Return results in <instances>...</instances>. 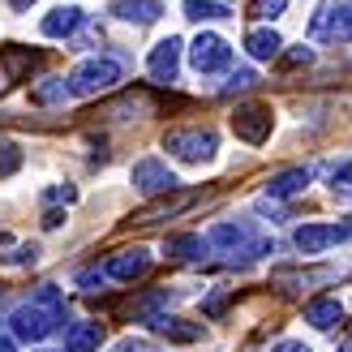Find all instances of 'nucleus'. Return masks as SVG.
Listing matches in <instances>:
<instances>
[{
	"label": "nucleus",
	"mask_w": 352,
	"mask_h": 352,
	"mask_svg": "<svg viewBox=\"0 0 352 352\" xmlns=\"http://www.w3.org/2000/svg\"><path fill=\"white\" fill-rule=\"evenodd\" d=\"M60 327H65V292L56 284H39L26 305H17L9 314L13 340H26V344H39L47 336H56Z\"/></svg>",
	"instance_id": "1"
},
{
	"label": "nucleus",
	"mask_w": 352,
	"mask_h": 352,
	"mask_svg": "<svg viewBox=\"0 0 352 352\" xmlns=\"http://www.w3.org/2000/svg\"><path fill=\"white\" fill-rule=\"evenodd\" d=\"M206 245H210V250H219V254H241V262H254L262 254H275V245L262 241V236H254V228L245 223V219H223V223H215L206 232Z\"/></svg>",
	"instance_id": "2"
},
{
	"label": "nucleus",
	"mask_w": 352,
	"mask_h": 352,
	"mask_svg": "<svg viewBox=\"0 0 352 352\" xmlns=\"http://www.w3.org/2000/svg\"><path fill=\"white\" fill-rule=\"evenodd\" d=\"M116 82H120V65L112 56H91L69 74V95L91 99V95H103V91H116Z\"/></svg>",
	"instance_id": "3"
},
{
	"label": "nucleus",
	"mask_w": 352,
	"mask_h": 352,
	"mask_svg": "<svg viewBox=\"0 0 352 352\" xmlns=\"http://www.w3.org/2000/svg\"><path fill=\"white\" fill-rule=\"evenodd\" d=\"M309 39L318 43H352V0H327L309 17Z\"/></svg>",
	"instance_id": "4"
},
{
	"label": "nucleus",
	"mask_w": 352,
	"mask_h": 352,
	"mask_svg": "<svg viewBox=\"0 0 352 352\" xmlns=\"http://www.w3.org/2000/svg\"><path fill=\"white\" fill-rule=\"evenodd\" d=\"M164 151L176 155L181 164H206V160H215L219 138H215V129H168Z\"/></svg>",
	"instance_id": "5"
},
{
	"label": "nucleus",
	"mask_w": 352,
	"mask_h": 352,
	"mask_svg": "<svg viewBox=\"0 0 352 352\" xmlns=\"http://www.w3.org/2000/svg\"><path fill=\"white\" fill-rule=\"evenodd\" d=\"M271 125H275L271 103H241V108L232 112L236 138H245V142H254V146H262V142L271 138Z\"/></svg>",
	"instance_id": "6"
},
{
	"label": "nucleus",
	"mask_w": 352,
	"mask_h": 352,
	"mask_svg": "<svg viewBox=\"0 0 352 352\" xmlns=\"http://www.w3.org/2000/svg\"><path fill=\"white\" fill-rule=\"evenodd\" d=\"M129 181H133L138 193H146V198H164V193H172L176 185H181V181H176V172L164 160H138L133 172H129Z\"/></svg>",
	"instance_id": "7"
},
{
	"label": "nucleus",
	"mask_w": 352,
	"mask_h": 352,
	"mask_svg": "<svg viewBox=\"0 0 352 352\" xmlns=\"http://www.w3.org/2000/svg\"><path fill=\"white\" fill-rule=\"evenodd\" d=\"M189 65L198 69V74H219V69L232 65V47H228V39H219V34H198V39L189 43Z\"/></svg>",
	"instance_id": "8"
},
{
	"label": "nucleus",
	"mask_w": 352,
	"mask_h": 352,
	"mask_svg": "<svg viewBox=\"0 0 352 352\" xmlns=\"http://www.w3.org/2000/svg\"><path fill=\"white\" fill-rule=\"evenodd\" d=\"M103 271H108V279H116V284H133V279H142L151 271V254L146 250H120L103 262Z\"/></svg>",
	"instance_id": "9"
},
{
	"label": "nucleus",
	"mask_w": 352,
	"mask_h": 352,
	"mask_svg": "<svg viewBox=\"0 0 352 352\" xmlns=\"http://www.w3.org/2000/svg\"><path fill=\"white\" fill-rule=\"evenodd\" d=\"M181 39L176 34H168V39H160L151 47V60H146V69H151V78L155 82H176V69H181Z\"/></svg>",
	"instance_id": "10"
},
{
	"label": "nucleus",
	"mask_w": 352,
	"mask_h": 352,
	"mask_svg": "<svg viewBox=\"0 0 352 352\" xmlns=\"http://www.w3.org/2000/svg\"><path fill=\"white\" fill-rule=\"evenodd\" d=\"M292 245L301 254H322V250H331V245H340V228L336 223H305V228L292 232Z\"/></svg>",
	"instance_id": "11"
},
{
	"label": "nucleus",
	"mask_w": 352,
	"mask_h": 352,
	"mask_svg": "<svg viewBox=\"0 0 352 352\" xmlns=\"http://www.w3.org/2000/svg\"><path fill=\"white\" fill-rule=\"evenodd\" d=\"M151 331L155 336H164L172 344H198L202 340V327L189 322V318H176V314H160V318H151Z\"/></svg>",
	"instance_id": "12"
},
{
	"label": "nucleus",
	"mask_w": 352,
	"mask_h": 352,
	"mask_svg": "<svg viewBox=\"0 0 352 352\" xmlns=\"http://www.w3.org/2000/svg\"><path fill=\"white\" fill-rule=\"evenodd\" d=\"M82 22H86V13L78 9V5H60V9H52L47 17H43V34L47 39H69V34H78L82 30Z\"/></svg>",
	"instance_id": "13"
},
{
	"label": "nucleus",
	"mask_w": 352,
	"mask_h": 352,
	"mask_svg": "<svg viewBox=\"0 0 352 352\" xmlns=\"http://www.w3.org/2000/svg\"><path fill=\"white\" fill-rule=\"evenodd\" d=\"M309 181H314V168H288V172H275L271 181H267V198H275V202L296 198V193H301Z\"/></svg>",
	"instance_id": "14"
},
{
	"label": "nucleus",
	"mask_w": 352,
	"mask_h": 352,
	"mask_svg": "<svg viewBox=\"0 0 352 352\" xmlns=\"http://www.w3.org/2000/svg\"><path fill=\"white\" fill-rule=\"evenodd\" d=\"M305 322L318 327V331H336L344 322V305L336 301V296H314V301L305 305Z\"/></svg>",
	"instance_id": "15"
},
{
	"label": "nucleus",
	"mask_w": 352,
	"mask_h": 352,
	"mask_svg": "<svg viewBox=\"0 0 352 352\" xmlns=\"http://www.w3.org/2000/svg\"><path fill=\"white\" fill-rule=\"evenodd\" d=\"M103 344V322H74L65 327V352H95Z\"/></svg>",
	"instance_id": "16"
},
{
	"label": "nucleus",
	"mask_w": 352,
	"mask_h": 352,
	"mask_svg": "<svg viewBox=\"0 0 352 352\" xmlns=\"http://www.w3.org/2000/svg\"><path fill=\"white\" fill-rule=\"evenodd\" d=\"M206 236H198V232H181V236H168L164 241V254L168 258H181V262H198V258H206Z\"/></svg>",
	"instance_id": "17"
},
{
	"label": "nucleus",
	"mask_w": 352,
	"mask_h": 352,
	"mask_svg": "<svg viewBox=\"0 0 352 352\" xmlns=\"http://www.w3.org/2000/svg\"><path fill=\"white\" fill-rule=\"evenodd\" d=\"M185 206H193V193H176V198H168V193H164L160 202H151V206H142V210H138V215H133V223H155V219L181 215Z\"/></svg>",
	"instance_id": "18"
},
{
	"label": "nucleus",
	"mask_w": 352,
	"mask_h": 352,
	"mask_svg": "<svg viewBox=\"0 0 352 352\" xmlns=\"http://www.w3.org/2000/svg\"><path fill=\"white\" fill-rule=\"evenodd\" d=\"M120 22H138V26H151L155 17H160L164 9H160V0H120V5L112 9Z\"/></svg>",
	"instance_id": "19"
},
{
	"label": "nucleus",
	"mask_w": 352,
	"mask_h": 352,
	"mask_svg": "<svg viewBox=\"0 0 352 352\" xmlns=\"http://www.w3.org/2000/svg\"><path fill=\"white\" fill-rule=\"evenodd\" d=\"M245 47H250L254 60H275L279 47H284V39H279L275 30H250V34H245Z\"/></svg>",
	"instance_id": "20"
},
{
	"label": "nucleus",
	"mask_w": 352,
	"mask_h": 352,
	"mask_svg": "<svg viewBox=\"0 0 352 352\" xmlns=\"http://www.w3.org/2000/svg\"><path fill=\"white\" fill-rule=\"evenodd\" d=\"M327 185L336 198H352V155H344V160H336L327 168Z\"/></svg>",
	"instance_id": "21"
},
{
	"label": "nucleus",
	"mask_w": 352,
	"mask_h": 352,
	"mask_svg": "<svg viewBox=\"0 0 352 352\" xmlns=\"http://www.w3.org/2000/svg\"><path fill=\"white\" fill-rule=\"evenodd\" d=\"M65 95H69V82L65 78H39L30 86V99L34 103H65Z\"/></svg>",
	"instance_id": "22"
},
{
	"label": "nucleus",
	"mask_w": 352,
	"mask_h": 352,
	"mask_svg": "<svg viewBox=\"0 0 352 352\" xmlns=\"http://www.w3.org/2000/svg\"><path fill=\"white\" fill-rule=\"evenodd\" d=\"M185 17H193V22H223L228 9L215 5V0H185Z\"/></svg>",
	"instance_id": "23"
},
{
	"label": "nucleus",
	"mask_w": 352,
	"mask_h": 352,
	"mask_svg": "<svg viewBox=\"0 0 352 352\" xmlns=\"http://www.w3.org/2000/svg\"><path fill=\"white\" fill-rule=\"evenodd\" d=\"M17 168H22V151L13 142H0V176H13Z\"/></svg>",
	"instance_id": "24"
},
{
	"label": "nucleus",
	"mask_w": 352,
	"mask_h": 352,
	"mask_svg": "<svg viewBox=\"0 0 352 352\" xmlns=\"http://www.w3.org/2000/svg\"><path fill=\"white\" fill-rule=\"evenodd\" d=\"M103 284H108V271H103V267H82V271H78V288L95 292V288H103Z\"/></svg>",
	"instance_id": "25"
},
{
	"label": "nucleus",
	"mask_w": 352,
	"mask_h": 352,
	"mask_svg": "<svg viewBox=\"0 0 352 352\" xmlns=\"http://www.w3.org/2000/svg\"><path fill=\"white\" fill-rule=\"evenodd\" d=\"M34 258H39V245H17L13 254H5V262H9V267H30Z\"/></svg>",
	"instance_id": "26"
},
{
	"label": "nucleus",
	"mask_w": 352,
	"mask_h": 352,
	"mask_svg": "<svg viewBox=\"0 0 352 352\" xmlns=\"http://www.w3.org/2000/svg\"><path fill=\"white\" fill-rule=\"evenodd\" d=\"M284 9H288V0H258V5H254V17H262V22H275Z\"/></svg>",
	"instance_id": "27"
},
{
	"label": "nucleus",
	"mask_w": 352,
	"mask_h": 352,
	"mask_svg": "<svg viewBox=\"0 0 352 352\" xmlns=\"http://www.w3.org/2000/svg\"><path fill=\"white\" fill-rule=\"evenodd\" d=\"M254 82H258V78H254V69H236V74L228 78V86H223V91H228V95H232V91H250Z\"/></svg>",
	"instance_id": "28"
},
{
	"label": "nucleus",
	"mask_w": 352,
	"mask_h": 352,
	"mask_svg": "<svg viewBox=\"0 0 352 352\" xmlns=\"http://www.w3.org/2000/svg\"><path fill=\"white\" fill-rule=\"evenodd\" d=\"M112 352H151V344H146V340H138V336H129V340L112 344Z\"/></svg>",
	"instance_id": "29"
},
{
	"label": "nucleus",
	"mask_w": 352,
	"mask_h": 352,
	"mask_svg": "<svg viewBox=\"0 0 352 352\" xmlns=\"http://www.w3.org/2000/svg\"><path fill=\"white\" fill-rule=\"evenodd\" d=\"M74 198H78L74 185H65V189L56 185V189H47V193H43V202H74Z\"/></svg>",
	"instance_id": "30"
},
{
	"label": "nucleus",
	"mask_w": 352,
	"mask_h": 352,
	"mask_svg": "<svg viewBox=\"0 0 352 352\" xmlns=\"http://www.w3.org/2000/svg\"><path fill=\"white\" fill-rule=\"evenodd\" d=\"M309 60H314V52H309V47H296V52H288V56H284V65H288V69L309 65Z\"/></svg>",
	"instance_id": "31"
},
{
	"label": "nucleus",
	"mask_w": 352,
	"mask_h": 352,
	"mask_svg": "<svg viewBox=\"0 0 352 352\" xmlns=\"http://www.w3.org/2000/svg\"><path fill=\"white\" fill-rule=\"evenodd\" d=\"M275 352H309V344H301V340H284Z\"/></svg>",
	"instance_id": "32"
},
{
	"label": "nucleus",
	"mask_w": 352,
	"mask_h": 352,
	"mask_svg": "<svg viewBox=\"0 0 352 352\" xmlns=\"http://www.w3.org/2000/svg\"><path fill=\"white\" fill-rule=\"evenodd\" d=\"M60 223H65L60 210H47V215H43V228H60Z\"/></svg>",
	"instance_id": "33"
},
{
	"label": "nucleus",
	"mask_w": 352,
	"mask_h": 352,
	"mask_svg": "<svg viewBox=\"0 0 352 352\" xmlns=\"http://www.w3.org/2000/svg\"><path fill=\"white\" fill-rule=\"evenodd\" d=\"M0 352H17V344H13V336H0Z\"/></svg>",
	"instance_id": "34"
},
{
	"label": "nucleus",
	"mask_w": 352,
	"mask_h": 352,
	"mask_svg": "<svg viewBox=\"0 0 352 352\" xmlns=\"http://www.w3.org/2000/svg\"><path fill=\"white\" fill-rule=\"evenodd\" d=\"M9 5H13V9H30V5H34V0H9Z\"/></svg>",
	"instance_id": "35"
}]
</instances>
